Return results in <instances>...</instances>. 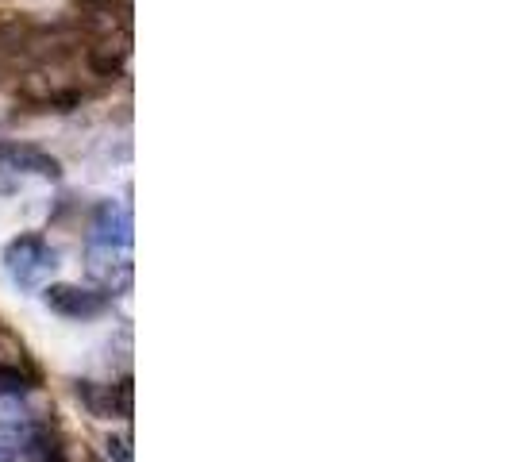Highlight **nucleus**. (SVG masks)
<instances>
[{
    "instance_id": "423d86ee",
    "label": "nucleus",
    "mask_w": 512,
    "mask_h": 462,
    "mask_svg": "<svg viewBox=\"0 0 512 462\" xmlns=\"http://www.w3.org/2000/svg\"><path fill=\"white\" fill-rule=\"evenodd\" d=\"M12 193H20V178L8 166H0V197H12Z\"/></svg>"
},
{
    "instance_id": "f257e3e1",
    "label": "nucleus",
    "mask_w": 512,
    "mask_h": 462,
    "mask_svg": "<svg viewBox=\"0 0 512 462\" xmlns=\"http://www.w3.org/2000/svg\"><path fill=\"white\" fill-rule=\"evenodd\" d=\"M4 266H8L12 282H20L24 289H31V285H39V278H43L47 270L58 266V251H54L43 235H20V239H12V243L4 247Z\"/></svg>"
},
{
    "instance_id": "f03ea898",
    "label": "nucleus",
    "mask_w": 512,
    "mask_h": 462,
    "mask_svg": "<svg viewBox=\"0 0 512 462\" xmlns=\"http://www.w3.org/2000/svg\"><path fill=\"white\" fill-rule=\"evenodd\" d=\"M43 301H47L51 312L66 316V320H93V316H104L112 308V289L58 282L43 289Z\"/></svg>"
},
{
    "instance_id": "7ed1b4c3",
    "label": "nucleus",
    "mask_w": 512,
    "mask_h": 462,
    "mask_svg": "<svg viewBox=\"0 0 512 462\" xmlns=\"http://www.w3.org/2000/svg\"><path fill=\"white\" fill-rule=\"evenodd\" d=\"M74 397L101 420L131 416V378H120V382H74Z\"/></svg>"
},
{
    "instance_id": "20e7f679",
    "label": "nucleus",
    "mask_w": 512,
    "mask_h": 462,
    "mask_svg": "<svg viewBox=\"0 0 512 462\" xmlns=\"http://www.w3.org/2000/svg\"><path fill=\"white\" fill-rule=\"evenodd\" d=\"M128 251L131 247V212L120 205H101L93 216V228H89V251Z\"/></svg>"
},
{
    "instance_id": "39448f33",
    "label": "nucleus",
    "mask_w": 512,
    "mask_h": 462,
    "mask_svg": "<svg viewBox=\"0 0 512 462\" xmlns=\"http://www.w3.org/2000/svg\"><path fill=\"white\" fill-rule=\"evenodd\" d=\"M0 166H8L12 174H35V178L62 181V162L54 154L39 151L31 143H16V139H0Z\"/></svg>"
}]
</instances>
